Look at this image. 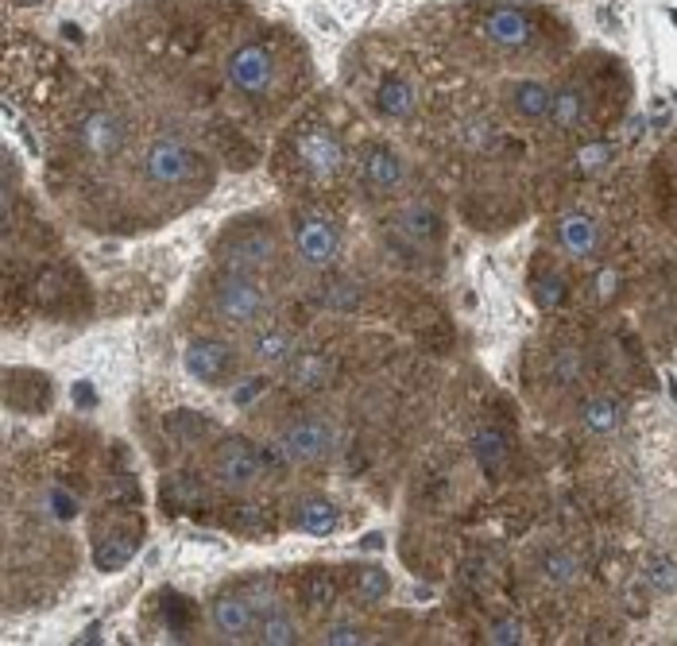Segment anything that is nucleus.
Returning <instances> with one entry per match:
<instances>
[{"label":"nucleus","instance_id":"nucleus-1","mask_svg":"<svg viewBox=\"0 0 677 646\" xmlns=\"http://www.w3.org/2000/svg\"><path fill=\"white\" fill-rule=\"evenodd\" d=\"M209 306L221 322H233V325H256L264 322L271 314V298L267 291L244 271H229L213 283V294H209Z\"/></svg>","mask_w":677,"mask_h":646},{"label":"nucleus","instance_id":"nucleus-2","mask_svg":"<svg viewBox=\"0 0 677 646\" xmlns=\"http://www.w3.org/2000/svg\"><path fill=\"white\" fill-rule=\"evenodd\" d=\"M279 445H283L291 465H325L337 453V426L318 418V414H306L283 430Z\"/></svg>","mask_w":677,"mask_h":646},{"label":"nucleus","instance_id":"nucleus-3","mask_svg":"<svg viewBox=\"0 0 677 646\" xmlns=\"http://www.w3.org/2000/svg\"><path fill=\"white\" fill-rule=\"evenodd\" d=\"M260 472H264L260 445L236 438V434H225L213 445V476H217V484H225V488L236 492V488H248Z\"/></svg>","mask_w":677,"mask_h":646},{"label":"nucleus","instance_id":"nucleus-4","mask_svg":"<svg viewBox=\"0 0 677 646\" xmlns=\"http://www.w3.org/2000/svg\"><path fill=\"white\" fill-rule=\"evenodd\" d=\"M202 171V159L190 151L186 144H178L171 136H159L151 140L144 151V175L159 186H178V182H190V178Z\"/></svg>","mask_w":677,"mask_h":646},{"label":"nucleus","instance_id":"nucleus-5","mask_svg":"<svg viewBox=\"0 0 677 646\" xmlns=\"http://www.w3.org/2000/svg\"><path fill=\"white\" fill-rule=\"evenodd\" d=\"M128 140H132L128 120L109 113V109H97V113H89V117L78 124V144H82V151L93 155V159H117L120 151L128 147Z\"/></svg>","mask_w":677,"mask_h":646},{"label":"nucleus","instance_id":"nucleus-6","mask_svg":"<svg viewBox=\"0 0 677 646\" xmlns=\"http://www.w3.org/2000/svg\"><path fill=\"white\" fill-rule=\"evenodd\" d=\"M186 372L198 383H229L236 376V349L217 337H198L186 349Z\"/></svg>","mask_w":677,"mask_h":646},{"label":"nucleus","instance_id":"nucleus-7","mask_svg":"<svg viewBox=\"0 0 677 646\" xmlns=\"http://www.w3.org/2000/svg\"><path fill=\"white\" fill-rule=\"evenodd\" d=\"M271 78H275V59L264 43H244L240 51H233L229 59V82H233L236 93L244 97H260L271 89Z\"/></svg>","mask_w":677,"mask_h":646},{"label":"nucleus","instance_id":"nucleus-8","mask_svg":"<svg viewBox=\"0 0 677 646\" xmlns=\"http://www.w3.org/2000/svg\"><path fill=\"white\" fill-rule=\"evenodd\" d=\"M295 155L302 163V171L314 178H333L345 163V151H341V140L325 128H302L295 136Z\"/></svg>","mask_w":677,"mask_h":646},{"label":"nucleus","instance_id":"nucleus-9","mask_svg":"<svg viewBox=\"0 0 677 646\" xmlns=\"http://www.w3.org/2000/svg\"><path fill=\"white\" fill-rule=\"evenodd\" d=\"M295 248L302 264L325 267L337 260L341 240H337V233H333V225H329L325 213H302L295 221Z\"/></svg>","mask_w":677,"mask_h":646},{"label":"nucleus","instance_id":"nucleus-10","mask_svg":"<svg viewBox=\"0 0 677 646\" xmlns=\"http://www.w3.org/2000/svg\"><path fill=\"white\" fill-rule=\"evenodd\" d=\"M271 260H275V236L264 233V229H244L236 240H229L221 248V264L229 267V271H244V275L260 271Z\"/></svg>","mask_w":677,"mask_h":646},{"label":"nucleus","instance_id":"nucleus-11","mask_svg":"<svg viewBox=\"0 0 677 646\" xmlns=\"http://www.w3.org/2000/svg\"><path fill=\"white\" fill-rule=\"evenodd\" d=\"M260 619L252 612V604L248 600H240V596H217L213 604H209V627L221 635V639H229V643H244V639H256V627Z\"/></svg>","mask_w":677,"mask_h":646},{"label":"nucleus","instance_id":"nucleus-12","mask_svg":"<svg viewBox=\"0 0 677 646\" xmlns=\"http://www.w3.org/2000/svg\"><path fill=\"white\" fill-rule=\"evenodd\" d=\"M360 182H364V190H372V194L399 190V182H403V159L383 144L364 147V155H360Z\"/></svg>","mask_w":677,"mask_h":646},{"label":"nucleus","instance_id":"nucleus-13","mask_svg":"<svg viewBox=\"0 0 677 646\" xmlns=\"http://www.w3.org/2000/svg\"><path fill=\"white\" fill-rule=\"evenodd\" d=\"M484 35L500 47H527L534 39V24L519 8H496L488 20H484Z\"/></svg>","mask_w":677,"mask_h":646},{"label":"nucleus","instance_id":"nucleus-14","mask_svg":"<svg viewBox=\"0 0 677 646\" xmlns=\"http://www.w3.org/2000/svg\"><path fill=\"white\" fill-rule=\"evenodd\" d=\"M558 236H561V248H565L569 256H577V260H585V256H592V252L600 248V229H596V221L585 217V213H565L558 225Z\"/></svg>","mask_w":677,"mask_h":646},{"label":"nucleus","instance_id":"nucleus-15","mask_svg":"<svg viewBox=\"0 0 677 646\" xmlns=\"http://www.w3.org/2000/svg\"><path fill=\"white\" fill-rule=\"evenodd\" d=\"M252 356L267 364V368H275V364H287L291 356H295V333H287V329H264V333H256L252 337Z\"/></svg>","mask_w":677,"mask_h":646},{"label":"nucleus","instance_id":"nucleus-16","mask_svg":"<svg viewBox=\"0 0 677 646\" xmlns=\"http://www.w3.org/2000/svg\"><path fill=\"white\" fill-rule=\"evenodd\" d=\"M295 523L298 530H310V534H329V530H337V507L325 496H310L298 507Z\"/></svg>","mask_w":677,"mask_h":646},{"label":"nucleus","instance_id":"nucleus-17","mask_svg":"<svg viewBox=\"0 0 677 646\" xmlns=\"http://www.w3.org/2000/svg\"><path fill=\"white\" fill-rule=\"evenodd\" d=\"M256 643H275V646H287V643H302V631L295 627V619L287 616L283 608H271L260 627H256Z\"/></svg>","mask_w":677,"mask_h":646},{"label":"nucleus","instance_id":"nucleus-18","mask_svg":"<svg viewBox=\"0 0 677 646\" xmlns=\"http://www.w3.org/2000/svg\"><path fill=\"white\" fill-rule=\"evenodd\" d=\"M376 105H380L387 117H411L414 113V93L403 78H387L376 93Z\"/></svg>","mask_w":677,"mask_h":646},{"label":"nucleus","instance_id":"nucleus-19","mask_svg":"<svg viewBox=\"0 0 677 646\" xmlns=\"http://www.w3.org/2000/svg\"><path fill=\"white\" fill-rule=\"evenodd\" d=\"M515 113H523V117L538 120L550 113V101H554V93L542 86V82H519L515 86Z\"/></svg>","mask_w":677,"mask_h":646},{"label":"nucleus","instance_id":"nucleus-20","mask_svg":"<svg viewBox=\"0 0 677 646\" xmlns=\"http://www.w3.org/2000/svg\"><path fill=\"white\" fill-rule=\"evenodd\" d=\"M550 117H554V124L565 128V132L581 128V124H585V97H581L577 89H561L558 97L550 101Z\"/></svg>","mask_w":677,"mask_h":646},{"label":"nucleus","instance_id":"nucleus-21","mask_svg":"<svg viewBox=\"0 0 677 646\" xmlns=\"http://www.w3.org/2000/svg\"><path fill=\"white\" fill-rule=\"evenodd\" d=\"M472 449H476L480 465L488 472H500L503 465H507V441H503V434H496V430H480L476 441H472Z\"/></svg>","mask_w":677,"mask_h":646},{"label":"nucleus","instance_id":"nucleus-22","mask_svg":"<svg viewBox=\"0 0 677 646\" xmlns=\"http://www.w3.org/2000/svg\"><path fill=\"white\" fill-rule=\"evenodd\" d=\"M530 291H534V302L542 310H558L561 302H565V279H561L558 271H538L530 279Z\"/></svg>","mask_w":677,"mask_h":646},{"label":"nucleus","instance_id":"nucleus-23","mask_svg":"<svg viewBox=\"0 0 677 646\" xmlns=\"http://www.w3.org/2000/svg\"><path fill=\"white\" fill-rule=\"evenodd\" d=\"M329 380V364H325L322 356H302L291 364V383L295 387H306V391H314V387H322Z\"/></svg>","mask_w":677,"mask_h":646},{"label":"nucleus","instance_id":"nucleus-24","mask_svg":"<svg viewBox=\"0 0 677 646\" xmlns=\"http://www.w3.org/2000/svg\"><path fill=\"white\" fill-rule=\"evenodd\" d=\"M167 430H171V438L175 441H198V438H206L209 434V422L202 418V414H194V411H178L167 418Z\"/></svg>","mask_w":677,"mask_h":646},{"label":"nucleus","instance_id":"nucleus-25","mask_svg":"<svg viewBox=\"0 0 677 646\" xmlns=\"http://www.w3.org/2000/svg\"><path fill=\"white\" fill-rule=\"evenodd\" d=\"M616 422H619L616 399H592L589 407H585V426H589L592 434H608V430H616Z\"/></svg>","mask_w":677,"mask_h":646},{"label":"nucleus","instance_id":"nucleus-26","mask_svg":"<svg viewBox=\"0 0 677 646\" xmlns=\"http://www.w3.org/2000/svg\"><path fill=\"white\" fill-rule=\"evenodd\" d=\"M399 225H403V233L418 240V244H426L430 236H438V221H434V213L430 209H407L403 217H399Z\"/></svg>","mask_w":677,"mask_h":646},{"label":"nucleus","instance_id":"nucleus-27","mask_svg":"<svg viewBox=\"0 0 677 646\" xmlns=\"http://www.w3.org/2000/svg\"><path fill=\"white\" fill-rule=\"evenodd\" d=\"M356 596L360 600H368V604H376L387 596V577H383L380 569H364L360 573V581H356Z\"/></svg>","mask_w":677,"mask_h":646},{"label":"nucleus","instance_id":"nucleus-28","mask_svg":"<svg viewBox=\"0 0 677 646\" xmlns=\"http://www.w3.org/2000/svg\"><path fill=\"white\" fill-rule=\"evenodd\" d=\"M650 585L662 588V592H670V588H677V569L670 565V558H654L647 569Z\"/></svg>","mask_w":677,"mask_h":646},{"label":"nucleus","instance_id":"nucleus-29","mask_svg":"<svg viewBox=\"0 0 677 646\" xmlns=\"http://www.w3.org/2000/svg\"><path fill=\"white\" fill-rule=\"evenodd\" d=\"M322 643H368V631H356V627H345V623H333L322 631Z\"/></svg>","mask_w":677,"mask_h":646},{"label":"nucleus","instance_id":"nucleus-30","mask_svg":"<svg viewBox=\"0 0 677 646\" xmlns=\"http://www.w3.org/2000/svg\"><path fill=\"white\" fill-rule=\"evenodd\" d=\"M488 639H492V643H523V639H527V631L519 627V619H503L500 627H492V631H488Z\"/></svg>","mask_w":677,"mask_h":646},{"label":"nucleus","instance_id":"nucleus-31","mask_svg":"<svg viewBox=\"0 0 677 646\" xmlns=\"http://www.w3.org/2000/svg\"><path fill=\"white\" fill-rule=\"evenodd\" d=\"M325 298H329V306H337V310H356V302H360V294H356L349 283H333Z\"/></svg>","mask_w":677,"mask_h":646},{"label":"nucleus","instance_id":"nucleus-32","mask_svg":"<svg viewBox=\"0 0 677 646\" xmlns=\"http://www.w3.org/2000/svg\"><path fill=\"white\" fill-rule=\"evenodd\" d=\"M608 155H612V147L608 144H589V147H581V171H592V167H604L608 163Z\"/></svg>","mask_w":677,"mask_h":646},{"label":"nucleus","instance_id":"nucleus-33","mask_svg":"<svg viewBox=\"0 0 677 646\" xmlns=\"http://www.w3.org/2000/svg\"><path fill=\"white\" fill-rule=\"evenodd\" d=\"M546 573H550L554 581H573V561L565 558V554H550V558H546Z\"/></svg>","mask_w":677,"mask_h":646},{"label":"nucleus","instance_id":"nucleus-34","mask_svg":"<svg viewBox=\"0 0 677 646\" xmlns=\"http://www.w3.org/2000/svg\"><path fill=\"white\" fill-rule=\"evenodd\" d=\"M51 511H55L59 519H74V511H78V503L70 500L66 492H55V496H51Z\"/></svg>","mask_w":677,"mask_h":646},{"label":"nucleus","instance_id":"nucleus-35","mask_svg":"<svg viewBox=\"0 0 677 646\" xmlns=\"http://www.w3.org/2000/svg\"><path fill=\"white\" fill-rule=\"evenodd\" d=\"M260 391H264V383H260V380H252V383H248V387H240V391H236V403L244 407V403H248V399H256Z\"/></svg>","mask_w":677,"mask_h":646},{"label":"nucleus","instance_id":"nucleus-36","mask_svg":"<svg viewBox=\"0 0 677 646\" xmlns=\"http://www.w3.org/2000/svg\"><path fill=\"white\" fill-rule=\"evenodd\" d=\"M16 4H39V0H16Z\"/></svg>","mask_w":677,"mask_h":646}]
</instances>
